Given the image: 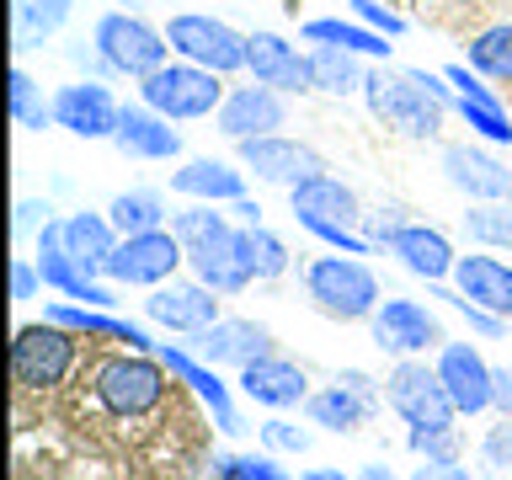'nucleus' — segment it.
<instances>
[{
    "label": "nucleus",
    "mask_w": 512,
    "mask_h": 480,
    "mask_svg": "<svg viewBox=\"0 0 512 480\" xmlns=\"http://www.w3.org/2000/svg\"><path fill=\"white\" fill-rule=\"evenodd\" d=\"M171 368L160 363V352H134V347H118V352H102L86 374H80V390H86L91 411H102L112 427H139L150 416L166 411L171 400Z\"/></svg>",
    "instance_id": "nucleus-1"
},
{
    "label": "nucleus",
    "mask_w": 512,
    "mask_h": 480,
    "mask_svg": "<svg viewBox=\"0 0 512 480\" xmlns=\"http://www.w3.org/2000/svg\"><path fill=\"white\" fill-rule=\"evenodd\" d=\"M80 363H86V336L59 326V320H32V326H16L11 342V384L22 395H54L64 390Z\"/></svg>",
    "instance_id": "nucleus-2"
},
{
    "label": "nucleus",
    "mask_w": 512,
    "mask_h": 480,
    "mask_svg": "<svg viewBox=\"0 0 512 480\" xmlns=\"http://www.w3.org/2000/svg\"><path fill=\"white\" fill-rule=\"evenodd\" d=\"M304 294L326 320H368L379 310L384 288H379V272L363 262V256H315L304 267Z\"/></svg>",
    "instance_id": "nucleus-3"
},
{
    "label": "nucleus",
    "mask_w": 512,
    "mask_h": 480,
    "mask_svg": "<svg viewBox=\"0 0 512 480\" xmlns=\"http://www.w3.org/2000/svg\"><path fill=\"white\" fill-rule=\"evenodd\" d=\"M363 102L400 139H438L443 134V118H448V107H438L406 70H390V64H368Z\"/></svg>",
    "instance_id": "nucleus-4"
},
{
    "label": "nucleus",
    "mask_w": 512,
    "mask_h": 480,
    "mask_svg": "<svg viewBox=\"0 0 512 480\" xmlns=\"http://www.w3.org/2000/svg\"><path fill=\"white\" fill-rule=\"evenodd\" d=\"M224 96H230L224 75L203 70V64H187V59H166L155 75L139 80V102L155 107L160 118H171V123L214 118V112L224 107Z\"/></svg>",
    "instance_id": "nucleus-5"
},
{
    "label": "nucleus",
    "mask_w": 512,
    "mask_h": 480,
    "mask_svg": "<svg viewBox=\"0 0 512 480\" xmlns=\"http://www.w3.org/2000/svg\"><path fill=\"white\" fill-rule=\"evenodd\" d=\"M384 400L406 427H459V406L448 400V384L438 379V363L427 358H395L390 379H384Z\"/></svg>",
    "instance_id": "nucleus-6"
},
{
    "label": "nucleus",
    "mask_w": 512,
    "mask_h": 480,
    "mask_svg": "<svg viewBox=\"0 0 512 480\" xmlns=\"http://www.w3.org/2000/svg\"><path fill=\"white\" fill-rule=\"evenodd\" d=\"M166 43H171V59H187V64H203L214 75H240L246 70V43L251 32H235L224 16H203V11H182L166 22Z\"/></svg>",
    "instance_id": "nucleus-7"
},
{
    "label": "nucleus",
    "mask_w": 512,
    "mask_h": 480,
    "mask_svg": "<svg viewBox=\"0 0 512 480\" xmlns=\"http://www.w3.org/2000/svg\"><path fill=\"white\" fill-rule=\"evenodd\" d=\"M91 43H96V54L107 59V70L112 75H128V80L155 75L160 64L171 59L166 32H155L139 11H118V6H112L102 22L91 27Z\"/></svg>",
    "instance_id": "nucleus-8"
},
{
    "label": "nucleus",
    "mask_w": 512,
    "mask_h": 480,
    "mask_svg": "<svg viewBox=\"0 0 512 480\" xmlns=\"http://www.w3.org/2000/svg\"><path fill=\"white\" fill-rule=\"evenodd\" d=\"M187 262V246L176 240V230H144V235H123L118 251L102 278L118 288H160L176 278V267Z\"/></svg>",
    "instance_id": "nucleus-9"
},
{
    "label": "nucleus",
    "mask_w": 512,
    "mask_h": 480,
    "mask_svg": "<svg viewBox=\"0 0 512 480\" xmlns=\"http://www.w3.org/2000/svg\"><path fill=\"white\" fill-rule=\"evenodd\" d=\"M368 336L390 358H427V352H438L448 342L438 315L416 299H379V310L368 315Z\"/></svg>",
    "instance_id": "nucleus-10"
},
{
    "label": "nucleus",
    "mask_w": 512,
    "mask_h": 480,
    "mask_svg": "<svg viewBox=\"0 0 512 480\" xmlns=\"http://www.w3.org/2000/svg\"><path fill=\"white\" fill-rule=\"evenodd\" d=\"M240 166H246L256 182H272V187H299L310 176L326 171L315 144L304 139H288V134H262V139H240Z\"/></svg>",
    "instance_id": "nucleus-11"
},
{
    "label": "nucleus",
    "mask_w": 512,
    "mask_h": 480,
    "mask_svg": "<svg viewBox=\"0 0 512 480\" xmlns=\"http://www.w3.org/2000/svg\"><path fill=\"white\" fill-rule=\"evenodd\" d=\"M219 299H224V294H214V288L198 283V278H171V283L150 288V299H144V315H150V326H160V331L198 336V331H208V326H214V320L224 315Z\"/></svg>",
    "instance_id": "nucleus-12"
},
{
    "label": "nucleus",
    "mask_w": 512,
    "mask_h": 480,
    "mask_svg": "<svg viewBox=\"0 0 512 480\" xmlns=\"http://www.w3.org/2000/svg\"><path fill=\"white\" fill-rule=\"evenodd\" d=\"M155 352H160V363L171 368V379H176V384H187V390L208 406V416H214V427L224 432V438H240V432H246V422H240V411H235L230 384L219 379V368H214V363H203L192 347H171V342H160Z\"/></svg>",
    "instance_id": "nucleus-13"
},
{
    "label": "nucleus",
    "mask_w": 512,
    "mask_h": 480,
    "mask_svg": "<svg viewBox=\"0 0 512 480\" xmlns=\"http://www.w3.org/2000/svg\"><path fill=\"white\" fill-rule=\"evenodd\" d=\"M48 102H54V123L64 134H75V139H112L118 134L123 102L102 86V80H70V86H59Z\"/></svg>",
    "instance_id": "nucleus-14"
},
{
    "label": "nucleus",
    "mask_w": 512,
    "mask_h": 480,
    "mask_svg": "<svg viewBox=\"0 0 512 480\" xmlns=\"http://www.w3.org/2000/svg\"><path fill=\"white\" fill-rule=\"evenodd\" d=\"M219 134L224 139H262V134H283L288 123V102L283 91L262 86V80H246V86H230V96H224V107L214 112Z\"/></svg>",
    "instance_id": "nucleus-15"
},
{
    "label": "nucleus",
    "mask_w": 512,
    "mask_h": 480,
    "mask_svg": "<svg viewBox=\"0 0 512 480\" xmlns=\"http://www.w3.org/2000/svg\"><path fill=\"white\" fill-rule=\"evenodd\" d=\"M187 347L198 352L203 363H214V368H246L256 358H267V352H278V342H272V331L267 326H256V320L246 315H219L208 331L198 336H187Z\"/></svg>",
    "instance_id": "nucleus-16"
},
{
    "label": "nucleus",
    "mask_w": 512,
    "mask_h": 480,
    "mask_svg": "<svg viewBox=\"0 0 512 480\" xmlns=\"http://www.w3.org/2000/svg\"><path fill=\"white\" fill-rule=\"evenodd\" d=\"M235 384H240V395L262 411H299L304 400L315 395L310 379H304V368L294 358H283V352H267V358L246 363L235 374Z\"/></svg>",
    "instance_id": "nucleus-17"
},
{
    "label": "nucleus",
    "mask_w": 512,
    "mask_h": 480,
    "mask_svg": "<svg viewBox=\"0 0 512 480\" xmlns=\"http://www.w3.org/2000/svg\"><path fill=\"white\" fill-rule=\"evenodd\" d=\"M438 379L448 384V400L459 406V416H486L496 395V368L480 358V347L470 342H443L438 347Z\"/></svg>",
    "instance_id": "nucleus-18"
},
{
    "label": "nucleus",
    "mask_w": 512,
    "mask_h": 480,
    "mask_svg": "<svg viewBox=\"0 0 512 480\" xmlns=\"http://www.w3.org/2000/svg\"><path fill=\"white\" fill-rule=\"evenodd\" d=\"M443 176L448 187L470 203H502L512 198V171L480 144H443Z\"/></svg>",
    "instance_id": "nucleus-19"
},
{
    "label": "nucleus",
    "mask_w": 512,
    "mask_h": 480,
    "mask_svg": "<svg viewBox=\"0 0 512 480\" xmlns=\"http://www.w3.org/2000/svg\"><path fill=\"white\" fill-rule=\"evenodd\" d=\"M246 75L262 80V86L283 91V96H304L315 91L310 80V54H299L288 38H278V32H251L246 43Z\"/></svg>",
    "instance_id": "nucleus-20"
},
{
    "label": "nucleus",
    "mask_w": 512,
    "mask_h": 480,
    "mask_svg": "<svg viewBox=\"0 0 512 480\" xmlns=\"http://www.w3.org/2000/svg\"><path fill=\"white\" fill-rule=\"evenodd\" d=\"M171 192L187 198V203H224V208L251 198L246 192V166H230V160H219V155L182 160V166L171 171Z\"/></svg>",
    "instance_id": "nucleus-21"
},
{
    "label": "nucleus",
    "mask_w": 512,
    "mask_h": 480,
    "mask_svg": "<svg viewBox=\"0 0 512 480\" xmlns=\"http://www.w3.org/2000/svg\"><path fill=\"white\" fill-rule=\"evenodd\" d=\"M43 315L59 320V326H70V331H80L86 342H112V347H134V352H155L160 347L150 336V326H134V320H123L112 310H91V304H75V299H54Z\"/></svg>",
    "instance_id": "nucleus-22"
},
{
    "label": "nucleus",
    "mask_w": 512,
    "mask_h": 480,
    "mask_svg": "<svg viewBox=\"0 0 512 480\" xmlns=\"http://www.w3.org/2000/svg\"><path fill=\"white\" fill-rule=\"evenodd\" d=\"M112 144H118L128 160H176L182 155V134L171 128V118H160V112L144 107V102H123Z\"/></svg>",
    "instance_id": "nucleus-23"
},
{
    "label": "nucleus",
    "mask_w": 512,
    "mask_h": 480,
    "mask_svg": "<svg viewBox=\"0 0 512 480\" xmlns=\"http://www.w3.org/2000/svg\"><path fill=\"white\" fill-rule=\"evenodd\" d=\"M400 256V267L411 272V278H422L427 288H438L454 278V267H459V256H454V240H448L443 230H432V224H400V235H395V246Z\"/></svg>",
    "instance_id": "nucleus-24"
},
{
    "label": "nucleus",
    "mask_w": 512,
    "mask_h": 480,
    "mask_svg": "<svg viewBox=\"0 0 512 480\" xmlns=\"http://www.w3.org/2000/svg\"><path fill=\"white\" fill-rule=\"evenodd\" d=\"M288 208H294V219H331V224H352V230L363 224L358 192H352L342 176H331V171H320V176H310V182L288 187Z\"/></svg>",
    "instance_id": "nucleus-25"
},
{
    "label": "nucleus",
    "mask_w": 512,
    "mask_h": 480,
    "mask_svg": "<svg viewBox=\"0 0 512 480\" xmlns=\"http://www.w3.org/2000/svg\"><path fill=\"white\" fill-rule=\"evenodd\" d=\"M448 283H454L475 310H491V315L512 320V267L502 256H459V267Z\"/></svg>",
    "instance_id": "nucleus-26"
},
{
    "label": "nucleus",
    "mask_w": 512,
    "mask_h": 480,
    "mask_svg": "<svg viewBox=\"0 0 512 480\" xmlns=\"http://www.w3.org/2000/svg\"><path fill=\"white\" fill-rule=\"evenodd\" d=\"M59 235H64V251L80 262V272H91V278H102L112 251H118V224L107 214H91V208H80V214H64L59 219Z\"/></svg>",
    "instance_id": "nucleus-27"
},
{
    "label": "nucleus",
    "mask_w": 512,
    "mask_h": 480,
    "mask_svg": "<svg viewBox=\"0 0 512 480\" xmlns=\"http://www.w3.org/2000/svg\"><path fill=\"white\" fill-rule=\"evenodd\" d=\"M187 267H192V278L208 283L214 294H246V288L256 283V272L246 262V251H240V230L230 240H214V246H198V251H187Z\"/></svg>",
    "instance_id": "nucleus-28"
},
{
    "label": "nucleus",
    "mask_w": 512,
    "mask_h": 480,
    "mask_svg": "<svg viewBox=\"0 0 512 480\" xmlns=\"http://www.w3.org/2000/svg\"><path fill=\"white\" fill-rule=\"evenodd\" d=\"M384 406V400H368L358 390H347L342 379L326 384V390H315L310 400H304V416H310V427H326V432H358L374 422V411Z\"/></svg>",
    "instance_id": "nucleus-29"
},
{
    "label": "nucleus",
    "mask_w": 512,
    "mask_h": 480,
    "mask_svg": "<svg viewBox=\"0 0 512 480\" xmlns=\"http://www.w3.org/2000/svg\"><path fill=\"white\" fill-rule=\"evenodd\" d=\"M304 43H331V48H347V54H363L368 64H390L395 43H384V32L363 27L358 16L342 22V16H315V22H304Z\"/></svg>",
    "instance_id": "nucleus-30"
},
{
    "label": "nucleus",
    "mask_w": 512,
    "mask_h": 480,
    "mask_svg": "<svg viewBox=\"0 0 512 480\" xmlns=\"http://www.w3.org/2000/svg\"><path fill=\"white\" fill-rule=\"evenodd\" d=\"M171 214L166 198H160L155 187H128L118 198L107 203V219L118 224V235H144V230H171Z\"/></svg>",
    "instance_id": "nucleus-31"
},
{
    "label": "nucleus",
    "mask_w": 512,
    "mask_h": 480,
    "mask_svg": "<svg viewBox=\"0 0 512 480\" xmlns=\"http://www.w3.org/2000/svg\"><path fill=\"white\" fill-rule=\"evenodd\" d=\"M310 80H315V91H326V96H352V91H363L368 64H363V54H347V48L315 43V48H310Z\"/></svg>",
    "instance_id": "nucleus-32"
},
{
    "label": "nucleus",
    "mask_w": 512,
    "mask_h": 480,
    "mask_svg": "<svg viewBox=\"0 0 512 480\" xmlns=\"http://www.w3.org/2000/svg\"><path fill=\"white\" fill-rule=\"evenodd\" d=\"M171 230L187 251H198V246H214V240H230L240 224L235 214H224V203H182L171 214Z\"/></svg>",
    "instance_id": "nucleus-33"
},
{
    "label": "nucleus",
    "mask_w": 512,
    "mask_h": 480,
    "mask_svg": "<svg viewBox=\"0 0 512 480\" xmlns=\"http://www.w3.org/2000/svg\"><path fill=\"white\" fill-rule=\"evenodd\" d=\"M11 16H16V48H38L64 32V22L75 16V0H11Z\"/></svg>",
    "instance_id": "nucleus-34"
},
{
    "label": "nucleus",
    "mask_w": 512,
    "mask_h": 480,
    "mask_svg": "<svg viewBox=\"0 0 512 480\" xmlns=\"http://www.w3.org/2000/svg\"><path fill=\"white\" fill-rule=\"evenodd\" d=\"M459 230L486 251H512V203H470L459 214Z\"/></svg>",
    "instance_id": "nucleus-35"
},
{
    "label": "nucleus",
    "mask_w": 512,
    "mask_h": 480,
    "mask_svg": "<svg viewBox=\"0 0 512 480\" xmlns=\"http://www.w3.org/2000/svg\"><path fill=\"white\" fill-rule=\"evenodd\" d=\"M11 118H16V128H22V134L59 128V123H54V102H43V86L22 70V64L11 70Z\"/></svg>",
    "instance_id": "nucleus-36"
},
{
    "label": "nucleus",
    "mask_w": 512,
    "mask_h": 480,
    "mask_svg": "<svg viewBox=\"0 0 512 480\" xmlns=\"http://www.w3.org/2000/svg\"><path fill=\"white\" fill-rule=\"evenodd\" d=\"M240 251H246L256 283H272L288 272V246H283V235L267 230V224H240Z\"/></svg>",
    "instance_id": "nucleus-37"
},
{
    "label": "nucleus",
    "mask_w": 512,
    "mask_h": 480,
    "mask_svg": "<svg viewBox=\"0 0 512 480\" xmlns=\"http://www.w3.org/2000/svg\"><path fill=\"white\" fill-rule=\"evenodd\" d=\"M464 64H470L475 75H486V80H512V22L480 32V38L470 43V59Z\"/></svg>",
    "instance_id": "nucleus-38"
},
{
    "label": "nucleus",
    "mask_w": 512,
    "mask_h": 480,
    "mask_svg": "<svg viewBox=\"0 0 512 480\" xmlns=\"http://www.w3.org/2000/svg\"><path fill=\"white\" fill-rule=\"evenodd\" d=\"M208 480H288L278 454H214Z\"/></svg>",
    "instance_id": "nucleus-39"
},
{
    "label": "nucleus",
    "mask_w": 512,
    "mask_h": 480,
    "mask_svg": "<svg viewBox=\"0 0 512 480\" xmlns=\"http://www.w3.org/2000/svg\"><path fill=\"white\" fill-rule=\"evenodd\" d=\"M454 112H459L464 123H470L475 139H486V144H512V118H507V107H491V102H470V96H459Z\"/></svg>",
    "instance_id": "nucleus-40"
},
{
    "label": "nucleus",
    "mask_w": 512,
    "mask_h": 480,
    "mask_svg": "<svg viewBox=\"0 0 512 480\" xmlns=\"http://www.w3.org/2000/svg\"><path fill=\"white\" fill-rule=\"evenodd\" d=\"M406 448H411L416 459H438V464L464 459V438H459V427H438V432H427V427H406Z\"/></svg>",
    "instance_id": "nucleus-41"
},
{
    "label": "nucleus",
    "mask_w": 512,
    "mask_h": 480,
    "mask_svg": "<svg viewBox=\"0 0 512 480\" xmlns=\"http://www.w3.org/2000/svg\"><path fill=\"white\" fill-rule=\"evenodd\" d=\"M256 438H262L267 454H310V427L288 422L283 411H272L262 427H256Z\"/></svg>",
    "instance_id": "nucleus-42"
},
{
    "label": "nucleus",
    "mask_w": 512,
    "mask_h": 480,
    "mask_svg": "<svg viewBox=\"0 0 512 480\" xmlns=\"http://www.w3.org/2000/svg\"><path fill=\"white\" fill-rule=\"evenodd\" d=\"M480 459H486V470H512V416H496L480 432Z\"/></svg>",
    "instance_id": "nucleus-43"
},
{
    "label": "nucleus",
    "mask_w": 512,
    "mask_h": 480,
    "mask_svg": "<svg viewBox=\"0 0 512 480\" xmlns=\"http://www.w3.org/2000/svg\"><path fill=\"white\" fill-rule=\"evenodd\" d=\"M438 299H448V304H454V310L464 315V326H470V331L491 336V342H496V336H507V320H502V315H491V310H475V304L464 299L459 288H443V283H438Z\"/></svg>",
    "instance_id": "nucleus-44"
},
{
    "label": "nucleus",
    "mask_w": 512,
    "mask_h": 480,
    "mask_svg": "<svg viewBox=\"0 0 512 480\" xmlns=\"http://www.w3.org/2000/svg\"><path fill=\"white\" fill-rule=\"evenodd\" d=\"M352 16H358L363 27L384 32V38H400V32H406V16H400L390 0H352Z\"/></svg>",
    "instance_id": "nucleus-45"
},
{
    "label": "nucleus",
    "mask_w": 512,
    "mask_h": 480,
    "mask_svg": "<svg viewBox=\"0 0 512 480\" xmlns=\"http://www.w3.org/2000/svg\"><path fill=\"white\" fill-rule=\"evenodd\" d=\"M448 86H454L459 96H470V102H491V107H502V96H496L491 86H486V75H475L470 64H448Z\"/></svg>",
    "instance_id": "nucleus-46"
},
{
    "label": "nucleus",
    "mask_w": 512,
    "mask_h": 480,
    "mask_svg": "<svg viewBox=\"0 0 512 480\" xmlns=\"http://www.w3.org/2000/svg\"><path fill=\"white\" fill-rule=\"evenodd\" d=\"M38 288H43V272L32 256H11V304H27V299H38Z\"/></svg>",
    "instance_id": "nucleus-47"
},
{
    "label": "nucleus",
    "mask_w": 512,
    "mask_h": 480,
    "mask_svg": "<svg viewBox=\"0 0 512 480\" xmlns=\"http://www.w3.org/2000/svg\"><path fill=\"white\" fill-rule=\"evenodd\" d=\"M48 214H54V208H48V198H16V214H11V224H16V235H38L43 224H54Z\"/></svg>",
    "instance_id": "nucleus-48"
},
{
    "label": "nucleus",
    "mask_w": 512,
    "mask_h": 480,
    "mask_svg": "<svg viewBox=\"0 0 512 480\" xmlns=\"http://www.w3.org/2000/svg\"><path fill=\"white\" fill-rule=\"evenodd\" d=\"M411 480H475L470 470H464V464L454 459V464H438V459H422V470H416Z\"/></svg>",
    "instance_id": "nucleus-49"
},
{
    "label": "nucleus",
    "mask_w": 512,
    "mask_h": 480,
    "mask_svg": "<svg viewBox=\"0 0 512 480\" xmlns=\"http://www.w3.org/2000/svg\"><path fill=\"white\" fill-rule=\"evenodd\" d=\"M347 384V390H358V395H368V400H384V390H379V379L374 374H363V368H342V374H336Z\"/></svg>",
    "instance_id": "nucleus-50"
},
{
    "label": "nucleus",
    "mask_w": 512,
    "mask_h": 480,
    "mask_svg": "<svg viewBox=\"0 0 512 480\" xmlns=\"http://www.w3.org/2000/svg\"><path fill=\"white\" fill-rule=\"evenodd\" d=\"M496 416H512V368H496V395H491Z\"/></svg>",
    "instance_id": "nucleus-51"
},
{
    "label": "nucleus",
    "mask_w": 512,
    "mask_h": 480,
    "mask_svg": "<svg viewBox=\"0 0 512 480\" xmlns=\"http://www.w3.org/2000/svg\"><path fill=\"white\" fill-rule=\"evenodd\" d=\"M230 214H235V224H262V203L240 198V203H230Z\"/></svg>",
    "instance_id": "nucleus-52"
},
{
    "label": "nucleus",
    "mask_w": 512,
    "mask_h": 480,
    "mask_svg": "<svg viewBox=\"0 0 512 480\" xmlns=\"http://www.w3.org/2000/svg\"><path fill=\"white\" fill-rule=\"evenodd\" d=\"M358 480H400V475L390 470V464H363V470H358Z\"/></svg>",
    "instance_id": "nucleus-53"
},
{
    "label": "nucleus",
    "mask_w": 512,
    "mask_h": 480,
    "mask_svg": "<svg viewBox=\"0 0 512 480\" xmlns=\"http://www.w3.org/2000/svg\"><path fill=\"white\" fill-rule=\"evenodd\" d=\"M299 480H358V475H342V470H304Z\"/></svg>",
    "instance_id": "nucleus-54"
},
{
    "label": "nucleus",
    "mask_w": 512,
    "mask_h": 480,
    "mask_svg": "<svg viewBox=\"0 0 512 480\" xmlns=\"http://www.w3.org/2000/svg\"><path fill=\"white\" fill-rule=\"evenodd\" d=\"M144 6V0H118V11H139Z\"/></svg>",
    "instance_id": "nucleus-55"
},
{
    "label": "nucleus",
    "mask_w": 512,
    "mask_h": 480,
    "mask_svg": "<svg viewBox=\"0 0 512 480\" xmlns=\"http://www.w3.org/2000/svg\"><path fill=\"white\" fill-rule=\"evenodd\" d=\"M480 480H491V475H480Z\"/></svg>",
    "instance_id": "nucleus-56"
},
{
    "label": "nucleus",
    "mask_w": 512,
    "mask_h": 480,
    "mask_svg": "<svg viewBox=\"0 0 512 480\" xmlns=\"http://www.w3.org/2000/svg\"><path fill=\"white\" fill-rule=\"evenodd\" d=\"M507 368H512V363H507Z\"/></svg>",
    "instance_id": "nucleus-57"
}]
</instances>
